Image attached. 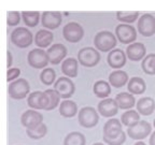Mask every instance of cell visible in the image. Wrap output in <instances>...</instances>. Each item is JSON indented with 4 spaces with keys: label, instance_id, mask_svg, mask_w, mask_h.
<instances>
[{
    "label": "cell",
    "instance_id": "6da1fadb",
    "mask_svg": "<svg viewBox=\"0 0 155 145\" xmlns=\"http://www.w3.org/2000/svg\"><path fill=\"white\" fill-rule=\"evenodd\" d=\"M116 43H117L116 42V37L111 31H108V30L99 31L95 36L94 39L95 47L98 51H101V52L112 51L116 46Z\"/></svg>",
    "mask_w": 155,
    "mask_h": 145
},
{
    "label": "cell",
    "instance_id": "7a4b0ae2",
    "mask_svg": "<svg viewBox=\"0 0 155 145\" xmlns=\"http://www.w3.org/2000/svg\"><path fill=\"white\" fill-rule=\"evenodd\" d=\"M78 121L84 128H93L99 121V115L95 108L84 106L78 113Z\"/></svg>",
    "mask_w": 155,
    "mask_h": 145
},
{
    "label": "cell",
    "instance_id": "3957f363",
    "mask_svg": "<svg viewBox=\"0 0 155 145\" xmlns=\"http://www.w3.org/2000/svg\"><path fill=\"white\" fill-rule=\"evenodd\" d=\"M100 60L99 52L95 50L94 47L87 46V47L81 48L78 53V61L82 66L86 68L95 67Z\"/></svg>",
    "mask_w": 155,
    "mask_h": 145
},
{
    "label": "cell",
    "instance_id": "277c9868",
    "mask_svg": "<svg viewBox=\"0 0 155 145\" xmlns=\"http://www.w3.org/2000/svg\"><path fill=\"white\" fill-rule=\"evenodd\" d=\"M29 92H30V85L25 79H17L16 81H13L9 85V89H8L10 97L16 100H22L26 98V96L29 95Z\"/></svg>",
    "mask_w": 155,
    "mask_h": 145
},
{
    "label": "cell",
    "instance_id": "5b68a950",
    "mask_svg": "<svg viewBox=\"0 0 155 145\" xmlns=\"http://www.w3.org/2000/svg\"><path fill=\"white\" fill-rule=\"evenodd\" d=\"M152 133V126L147 121H139L127 128V135L133 140H143Z\"/></svg>",
    "mask_w": 155,
    "mask_h": 145
},
{
    "label": "cell",
    "instance_id": "8992f818",
    "mask_svg": "<svg viewBox=\"0 0 155 145\" xmlns=\"http://www.w3.org/2000/svg\"><path fill=\"white\" fill-rule=\"evenodd\" d=\"M32 40H34L32 34L27 28H25V27H17L11 34V41L17 47H28L32 43Z\"/></svg>",
    "mask_w": 155,
    "mask_h": 145
},
{
    "label": "cell",
    "instance_id": "52a82bcc",
    "mask_svg": "<svg viewBox=\"0 0 155 145\" xmlns=\"http://www.w3.org/2000/svg\"><path fill=\"white\" fill-rule=\"evenodd\" d=\"M115 34L117 40L123 44H131L137 39V30L135 27L124 23L116 26Z\"/></svg>",
    "mask_w": 155,
    "mask_h": 145
},
{
    "label": "cell",
    "instance_id": "ba28073f",
    "mask_svg": "<svg viewBox=\"0 0 155 145\" xmlns=\"http://www.w3.org/2000/svg\"><path fill=\"white\" fill-rule=\"evenodd\" d=\"M63 36L68 42L77 43L84 36V29L79 23L70 22L63 28Z\"/></svg>",
    "mask_w": 155,
    "mask_h": 145
},
{
    "label": "cell",
    "instance_id": "9c48e42d",
    "mask_svg": "<svg viewBox=\"0 0 155 145\" xmlns=\"http://www.w3.org/2000/svg\"><path fill=\"white\" fill-rule=\"evenodd\" d=\"M54 89L56 90V92L59 95L61 98L68 99V98H70L74 94V83L69 77L61 76L54 83Z\"/></svg>",
    "mask_w": 155,
    "mask_h": 145
},
{
    "label": "cell",
    "instance_id": "30bf717a",
    "mask_svg": "<svg viewBox=\"0 0 155 145\" xmlns=\"http://www.w3.org/2000/svg\"><path fill=\"white\" fill-rule=\"evenodd\" d=\"M28 59V63L35 69H43L48 66V57L45 51H43L42 48H34L28 53L27 56Z\"/></svg>",
    "mask_w": 155,
    "mask_h": 145
},
{
    "label": "cell",
    "instance_id": "8fae6325",
    "mask_svg": "<svg viewBox=\"0 0 155 145\" xmlns=\"http://www.w3.org/2000/svg\"><path fill=\"white\" fill-rule=\"evenodd\" d=\"M138 32L143 37H152L155 34V17L145 13L138 19Z\"/></svg>",
    "mask_w": 155,
    "mask_h": 145
},
{
    "label": "cell",
    "instance_id": "7c38bea8",
    "mask_svg": "<svg viewBox=\"0 0 155 145\" xmlns=\"http://www.w3.org/2000/svg\"><path fill=\"white\" fill-rule=\"evenodd\" d=\"M21 123L26 129L36 128L43 123V116L36 110H27L21 116Z\"/></svg>",
    "mask_w": 155,
    "mask_h": 145
},
{
    "label": "cell",
    "instance_id": "4fadbf2b",
    "mask_svg": "<svg viewBox=\"0 0 155 145\" xmlns=\"http://www.w3.org/2000/svg\"><path fill=\"white\" fill-rule=\"evenodd\" d=\"M119 105L115 99L112 98H106L102 99L101 101L98 103V112L100 115L107 118H112L113 116H115L119 112Z\"/></svg>",
    "mask_w": 155,
    "mask_h": 145
},
{
    "label": "cell",
    "instance_id": "5bb4252c",
    "mask_svg": "<svg viewBox=\"0 0 155 145\" xmlns=\"http://www.w3.org/2000/svg\"><path fill=\"white\" fill-rule=\"evenodd\" d=\"M46 54H48V61L52 65H58L67 56V48H66V46L64 44L55 43L52 44L51 47L46 51Z\"/></svg>",
    "mask_w": 155,
    "mask_h": 145
},
{
    "label": "cell",
    "instance_id": "9a60e30c",
    "mask_svg": "<svg viewBox=\"0 0 155 145\" xmlns=\"http://www.w3.org/2000/svg\"><path fill=\"white\" fill-rule=\"evenodd\" d=\"M123 132V124L117 118L108 119L104 125V138L113 139L119 137Z\"/></svg>",
    "mask_w": 155,
    "mask_h": 145
},
{
    "label": "cell",
    "instance_id": "2e32d148",
    "mask_svg": "<svg viewBox=\"0 0 155 145\" xmlns=\"http://www.w3.org/2000/svg\"><path fill=\"white\" fill-rule=\"evenodd\" d=\"M27 103L32 110H44L48 105V98L44 92L37 90L28 95Z\"/></svg>",
    "mask_w": 155,
    "mask_h": 145
},
{
    "label": "cell",
    "instance_id": "e0dca14e",
    "mask_svg": "<svg viewBox=\"0 0 155 145\" xmlns=\"http://www.w3.org/2000/svg\"><path fill=\"white\" fill-rule=\"evenodd\" d=\"M126 53L120 48H114L112 51L109 52L108 54V58H107V60H108V63L111 68L113 69H116V70H119L121 68H123L126 63Z\"/></svg>",
    "mask_w": 155,
    "mask_h": 145
},
{
    "label": "cell",
    "instance_id": "ac0fdd59",
    "mask_svg": "<svg viewBox=\"0 0 155 145\" xmlns=\"http://www.w3.org/2000/svg\"><path fill=\"white\" fill-rule=\"evenodd\" d=\"M147 54V48L144 44L140 42H134L131 44H128L126 47V56L129 58L131 61H139L145 57Z\"/></svg>",
    "mask_w": 155,
    "mask_h": 145
},
{
    "label": "cell",
    "instance_id": "d6986e66",
    "mask_svg": "<svg viewBox=\"0 0 155 145\" xmlns=\"http://www.w3.org/2000/svg\"><path fill=\"white\" fill-rule=\"evenodd\" d=\"M61 23V13L57 11H45L42 14V25L48 29H56Z\"/></svg>",
    "mask_w": 155,
    "mask_h": 145
},
{
    "label": "cell",
    "instance_id": "ffe728a7",
    "mask_svg": "<svg viewBox=\"0 0 155 145\" xmlns=\"http://www.w3.org/2000/svg\"><path fill=\"white\" fill-rule=\"evenodd\" d=\"M137 111L139 114L144 116H149L154 112L155 110V101L151 97H142L136 103Z\"/></svg>",
    "mask_w": 155,
    "mask_h": 145
},
{
    "label": "cell",
    "instance_id": "44dd1931",
    "mask_svg": "<svg viewBox=\"0 0 155 145\" xmlns=\"http://www.w3.org/2000/svg\"><path fill=\"white\" fill-rule=\"evenodd\" d=\"M129 81V76L127 72L121 70H114L113 72L110 73L109 75V83L111 86L115 87V88H121L124 85H126Z\"/></svg>",
    "mask_w": 155,
    "mask_h": 145
},
{
    "label": "cell",
    "instance_id": "7402d4cb",
    "mask_svg": "<svg viewBox=\"0 0 155 145\" xmlns=\"http://www.w3.org/2000/svg\"><path fill=\"white\" fill-rule=\"evenodd\" d=\"M117 105L121 110H131L136 105V99L133 94L130 92H121L115 97Z\"/></svg>",
    "mask_w": 155,
    "mask_h": 145
},
{
    "label": "cell",
    "instance_id": "603a6c76",
    "mask_svg": "<svg viewBox=\"0 0 155 145\" xmlns=\"http://www.w3.org/2000/svg\"><path fill=\"white\" fill-rule=\"evenodd\" d=\"M59 114L66 118H71L78 114V105L72 100H64L59 104Z\"/></svg>",
    "mask_w": 155,
    "mask_h": 145
},
{
    "label": "cell",
    "instance_id": "cb8c5ba5",
    "mask_svg": "<svg viewBox=\"0 0 155 145\" xmlns=\"http://www.w3.org/2000/svg\"><path fill=\"white\" fill-rule=\"evenodd\" d=\"M127 88L128 92L133 95H141L145 92L147 89V85L142 77L139 76H133L129 79L128 83H127Z\"/></svg>",
    "mask_w": 155,
    "mask_h": 145
},
{
    "label": "cell",
    "instance_id": "d4e9b609",
    "mask_svg": "<svg viewBox=\"0 0 155 145\" xmlns=\"http://www.w3.org/2000/svg\"><path fill=\"white\" fill-rule=\"evenodd\" d=\"M53 39H54V36L51 31L41 29V30H39L36 34V36H35V43H36L39 47L44 48L53 42Z\"/></svg>",
    "mask_w": 155,
    "mask_h": 145
},
{
    "label": "cell",
    "instance_id": "484cf974",
    "mask_svg": "<svg viewBox=\"0 0 155 145\" xmlns=\"http://www.w3.org/2000/svg\"><path fill=\"white\" fill-rule=\"evenodd\" d=\"M61 72L67 77H75L78 74V60L75 58H67L61 63Z\"/></svg>",
    "mask_w": 155,
    "mask_h": 145
},
{
    "label": "cell",
    "instance_id": "4316f807",
    "mask_svg": "<svg viewBox=\"0 0 155 145\" xmlns=\"http://www.w3.org/2000/svg\"><path fill=\"white\" fill-rule=\"evenodd\" d=\"M93 92L98 98L106 99L111 94V85H110V83L106 82V81L99 80L95 82L94 86H93Z\"/></svg>",
    "mask_w": 155,
    "mask_h": 145
},
{
    "label": "cell",
    "instance_id": "83f0119b",
    "mask_svg": "<svg viewBox=\"0 0 155 145\" xmlns=\"http://www.w3.org/2000/svg\"><path fill=\"white\" fill-rule=\"evenodd\" d=\"M140 121V114L138 113L137 110H129V111H125L121 116V123L124 126H126L127 128L134 126L136 123H138Z\"/></svg>",
    "mask_w": 155,
    "mask_h": 145
},
{
    "label": "cell",
    "instance_id": "f1b7e54d",
    "mask_svg": "<svg viewBox=\"0 0 155 145\" xmlns=\"http://www.w3.org/2000/svg\"><path fill=\"white\" fill-rule=\"evenodd\" d=\"M86 144V139L84 134L79 131H72L66 135L64 140V145H85Z\"/></svg>",
    "mask_w": 155,
    "mask_h": 145
},
{
    "label": "cell",
    "instance_id": "f546056e",
    "mask_svg": "<svg viewBox=\"0 0 155 145\" xmlns=\"http://www.w3.org/2000/svg\"><path fill=\"white\" fill-rule=\"evenodd\" d=\"M139 12L138 11H117L116 12V18L124 24H131L138 19Z\"/></svg>",
    "mask_w": 155,
    "mask_h": 145
},
{
    "label": "cell",
    "instance_id": "4dcf8cb0",
    "mask_svg": "<svg viewBox=\"0 0 155 145\" xmlns=\"http://www.w3.org/2000/svg\"><path fill=\"white\" fill-rule=\"evenodd\" d=\"M46 95V98H48V105L45 108V111H52L55 108H57V105L59 104V100H61V97L56 92V90L54 89H46L44 90Z\"/></svg>",
    "mask_w": 155,
    "mask_h": 145
},
{
    "label": "cell",
    "instance_id": "1f68e13d",
    "mask_svg": "<svg viewBox=\"0 0 155 145\" xmlns=\"http://www.w3.org/2000/svg\"><path fill=\"white\" fill-rule=\"evenodd\" d=\"M141 68L144 73L150 75L155 74V54H149L142 59Z\"/></svg>",
    "mask_w": 155,
    "mask_h": 145
},
{
    "label": "cell",
    "instance_id": "d6a6232c",
    "mask_svg": "<svg viewBox=\"0 0 155 145\" xmlns=\"http://www.w3.org/2000/svg\"><path fill=\"white\" fill-rule=\"evenodd\" d=\"M26 133L29 138L32 140H40V139L44 138L48 133V127L45 124L42 123L41 125H39L36 128L31 129H26Z\"/></svg>",
    "mask_w": 155,
    "mask_h": 145
},
{
    "label": "cell",
    "instance_id": "836d02e7",
    "mask_svg": "<svg viewBox=\"0 0 155 145\" xmlns=\"http://www.w3.org/2000/svg\"><path fill=\"white\" fill-rule=\"evenodd\" d=\"M22 15L26 25L30 27H36L38 25L39 18H40L39 12H37V11H23Z\"/></svg>",
    "mask_w": 155,
    "mask_h": 145
},
{
    "label": "cell",
    "instance_id": "e575fe53",
    "mask_svg": "<svg viewBox=\"0 0 155 145\" xmlns=\"http://www.w3.org/2000/svg\"><path fill=\"white\" fill-rule=\"evenodd\" d=\"M56 73L52 68H44L42 72L40 73V81L44 85H52L55 82Z\"/></svg>",
    "mask_w": 155,
    "mask_h": 145
},
{
    "label": "cell",
    "instance_id": "d590c367",
    "mask_svg": "<svg viewBox=\"0 0 155 145\" xmlns=\"http://www.w3.org/2000/svg\"><path fill=\"white\" fill-rule=\"evenodd\" d=\"M104 138V142L106 143L107 145H123L126 141V133L122 132L119 137H116V138H113V139H109V138Z\"/></svg>",
    "mask_w": 155,
    "mask_h": 145
},
{
    "label": "cell",
    "instance_id": "8d00e7d4",
    "mask_svg": "<svg viewBox=\"0 0 155 145\" xmlns=\"http://www.w3.org/2000/svg\"><path fill=\"white\" fill-rule=\"evenodd\" d=\"M19 19H21V16H19V12H17V11H11V12L8 13L7 22L9 26L17 25L19 23Z\"/></svg>",
    "mask_w": 155,
    "mask_h": 145
},
{
    "label": "cell",
    "instance_id": "74e56055",
    "mask_svg": "<svg viewBox=\"0 0 155 145\" xmlns=\"http://www.w3.org/2000/svg\"><path fill=\"white\" fill-rule=\"evenodd\" d=\"M19 74H21V70L18 68H11L7 72V81L11 82V81L15 80L17 76H19Z\"/></svg>",
    "mask_w": 155,
    "mask_h": 145
},
{
    "label": "cell",
    "instance_id": "f35d334b",
    "mask_svg": "<svg viewBox=\"0 0 155 145\" xmlns=\"http://www.w3.org/2000/svg\"><path fill=\"white\" fill-rule=\"evenodd\" d=\"M7 57H8V63H7V67L10 68L12 65V54L10 53L9 51L7 52Z\"/></svg>",
    "mask_w": 155,
    "mask_h": 145
},
{
    "label": "cell",
    "instance_id": "ab89813d",
    "mask_svg": "<svg viewBox=\"0 0 155 145\" xmlns=\"http://www.w3.org/2000/svg\"><path fill=\"white\" fill-rule=\"evenodd\" d=\"M149 145H155V131H153L150 135V140H149Z\"/></svg>",
    "mask_w": 155,
    "mask_h": 145
},
{
    "label": "cell",
    "instance_id": "60d3db41",
    "mask_svg": "<svg viewBox=\"0 0 155 145\" xmlns=\"http://www.w3.org/2000/svg\"><path fill=\"white\" fill-rule=\"evenodd\" d=\"M134 145H147L144 142H142V141H138V142H136Z\"/></svg>",
    "mask_w": 155,
    "mask_h": 145
},
{
    "label": "cell",
    "instance_id": "b9f144b4",
    "mask_svg": "<svg viewBox=\"0 0 155 145\" xmlns=\"http://www.w3.org/2000/svg\"><path fill=\"white\" fill-rule=\"evenodd\" d=\"M93 145H104V143H101V142H97V143H94Z\"/></svg>",
    "mask_w": 155,
    "mask_h": 145
},
{
    "label": "cell",
    "instance_id": "7bdbcfd3",
    "mask_svg": "<svg viewBox=\"0 0 155 145\" xmlns=\"http://www.w3.org/2000/svg\"><path fill=\"white\" fill-rule=\"evenodd\" d=\"M153 125H154V128H155V119H154V121H153Z\"/></svg>",
    "mask_w": 155,
    "mask_h": 145
}]
</instances>
